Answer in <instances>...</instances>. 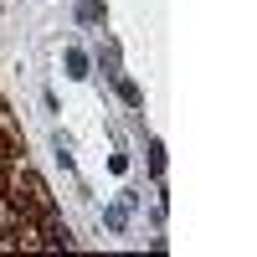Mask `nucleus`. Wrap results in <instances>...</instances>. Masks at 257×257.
I'll return each mask as SVG.
<instances>
[{
    "mask_svg": "<svg viewBox=\"0 0 257 257\" xmlns=\"http://www.w3.org/2000/svg\"><path fill=\"white\" fill-rule=\"evenodd\" d=\"M77 21H82V26H98V21H103V6H98V0H82V6H77Z\"/></svg>",
    "mask_w": 257,
    "mask_h": 257,
    "instance_id": "2",
    "label": "nucleus"
},
{
    "mask_svg": "<svg viewBox=\"0 0 257 257\" xmlns=\"http://www.w3.org/2000/svg\"><path fill=\"white\" fill-rule=\"evenodd\" d=\"M149 170H155V175H165V144H149Z\"/></svg>",
    "mask_w": 257,
    "mask_h": 257,
    "instance_id": "6",
    "label": "nucleus"
},
{
    "mask_svg": "<svg viewBox=\"0 0 257 257\" xmlns=\"http://www.w3.org/2000/svg\"><path fill=\"white\" fill-rule=\"evenodd\" d=\"M103 221H108L113 231H123V226H128V206H108V211H103Z\"/></svg>",
    "mask_w": 257,
    "mask_h": 257,
    "instance_id": "4",
    "label": "nucleus"
},
{
    "mask_svg": "<svg viewBox=\"0 0 257 257\" xmlns=\"http://www.w3.org/2000/svg\"><path fill=\"white\" fill-rule=\"evenodd\" d=\"M57 252L72 247V231L62 221L47 180L26 160V139L0 98V252Z\"/></svg>",
    "mask_w": 257,
    "mask_h": 257,
    "instance_id": "1",
    "label": "nucleus"
},
{
    "mask_svg": "<svg viewBox=\"0 0 257 257\" xmlns=\"http://www.w3.org/2000/svg\"><path fill=\"white\" fill-rule=\"evenodd\" d=\"M113 82H118V98H123V103H134V108L144 103V93H139V88H134V82H128V77H113Z\"/></svg>",
    "mask_w": 257,
    "mask_h": 257,
    "instance_id": "3",
    "label": "nucleus"
},
{
    "mask_svg": "<svg viewBox=\"0 0 257 257\" xmlns=\"http://www.w3.org/2000/svg\"><path fill=\"white\" fill-rule=\"evenodd\" d=\"M67 72H72V77H88V57H82L77 47L67 52Z\"/></svg>",
    "mask_w": 257,
    "mask_h": 257,
    "instance_id": "5",
    "label": "nucleus"
}]
</instances>
